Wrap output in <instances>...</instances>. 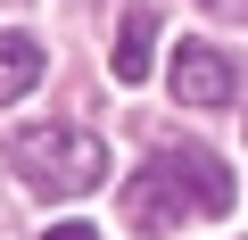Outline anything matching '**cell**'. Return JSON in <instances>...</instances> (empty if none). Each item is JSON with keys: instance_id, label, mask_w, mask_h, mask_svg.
Here are the masks:
<instances>
[{"instance_id": "cell-1", "label": "cell", "mask_w": 248, "mask_h": 240, "mask_svg": "<svg viewBox=\"0 0 248 240\" xmlns=\"http://www.w3.org/2000/svg\"><path fill=\"white\" fill-rule=\"evenodd\" d=\"M9 166H17V182L42 191V199H83V191L108 182V141L83 133V125H25V133L9 141Z\"/></svg>"}, {"instance_id": "cell-2", "label": "cell", "mask_w": 248, "mask_h": 240, "mask_svg": "<svg viewBox=\"0 0 248 240\" xmlns=\"http://www.w3.org/2000/svg\"><path fill=\"white\" fill-rule=\"evenodd\" d=\"M190 215H199V191L182 182L174 149H166V158H149L133 182H124V224H133L141 240H174V224H190Z\"/></svg>"}, {"instance_id": "cell-3", "label": "cell", "mask_w": 248, "mask_h": 240, "mask_svg": "<svg viewBox=\"0 0 248 240\" xmlns=\"http://www.w3.org/2000/svg\"><path fill=\"white\" fill-rule=\"evenodd\" d=\"M174 99H182V108H232V99H240L232 58H223L215 42H182V50H174Z\"/></svg>"}, {"instance_id": "cell-4", "label": "cell", "mask_w": 248, "mask_h": 240, "mask_svg": "<svg viewBox=\"0 0 248 240\" xmlns=\"http://www.w3.org/2000/svg\"><path fill=\"white\" fill-rule=\"evenodd\" d=\"M157 66V9L141 0V9H124V25H116V50H108V75L116 83H141Z\"/></svg>"}, {"instance_id": "cell-5", "label": "cell", "mask_w": 248, "mask_h": 240, "mask_svg": "<svg viewBox=\"0 0 248 240\" xmlns=\"http://www.w3.org/2000/svg\"><path fill=\"white\" fill-rule=\"evenodd\" d=\"M174 166H182V182L199 191V215H232V174H223V158L215 149H174Z\"/></svg>"}, {"instance_id": "cell-6", "label": "cell", "mask_w": 248, "mask_h": 240, "mask_svg": "<svg viewBox=\"0 0 248 240\" xmlns=\"http://www.w3.org/2000/svg\"><path fill=\"white\" fill-rule=\"evenodd\" d=\"M42 83V42L25 25H0V99H25Z\"/></svg>"}, {"instance_id": "cell-7", "label": "cell", "mask_w": 248, "mask_h": 240, "mask_svg": "<svg viewBox=\"0 0 248 240\" xmlns=\"http://www.w3.org/2000/svg\"><path fill=\"white\" fill-rule=\"evenodd\" d=\"M207 17H223V25H248V0H199Z\"/></svg>"}, {"instance_id": "cell-8", "label": "cell", "mask_w": 248, "mask_h": 240, "mask_svg": "<svg viewBox=\"0 0 248 240\" xmlns=\"http://www.w3.org/2000/svg\"><path fill=\"white\" fill-rule=\"evenodd\" d=\"M33 240H99L91 224H50V232H33Z\"/></svg>"}]
</instances>
